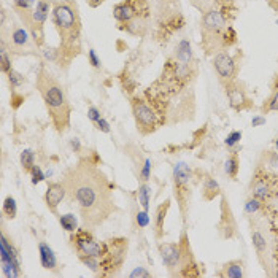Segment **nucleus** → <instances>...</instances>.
Wrapping results in <instances>:
<instances>
[{"instance_id": "7c9ffc66", "label": "nucleus", "mask_w": 278, "mask_h": 278, "mask_svg": "<svg viewBox=\"0 0 278 278\" xmlns=\"http://www.w3.org/2000/svg\"><path fill=\"white\" fill-rule=\"evenodd\" d=\"M2 210H3V215H5L6 218H10V219L16 218V213H18L16 199L11 197V196L5 197V201H3V208H2Z\"/></svg>"}, {"instance_id": "7ed1b4c3", "label": "nucleus", "mask_w": 278, "mask_h": 278, "mask_svg": "<svg viewBox=\"0 0 278 278\" xmlns=\"http://www.w3.org/2000/svg\"><path fill=\"white\" fill-rule=\"evenodd\" d=\"M37 89L43 99L48 115L51 118L53 127L59 134H64L70 127V115H72V106H70L67 96L64 92L61 83L48 72L45 67L40 69L37 75Z\"/></svg>"}, {"instance_id": "1a4fd4ad", "label": "nucleus", "mask_w": 278, "mask_h": 278, "mask_svg": "<svg viewBox=\"0 0 278 278\" xmlns=\"http://www.w3.org/2000/svg\"><path fill=\"white\" fill-rule=\"evenodd\" d=\"M174 196L180 205L183 221H186L189 201H191V181L192 170L186 162H178L174 166Z\"/></svg>"}, {"instance_id": "0eeeda50", "label": "nucleus", "mask_w": 278, "mask_h": 278, "mask_svg": "<svg viewBox=\"0 0 278 278\" xmlns=\"http://www.w3.org/2000/svg\"><path fill=\"white\" fill-rule=\"evenodd\" d=\"M51 11V3L48 0H37V5L29 11H18L21 19L24 21V26H27V31L31 32L34 41L37 46H43L45 43V32L43 27Z\"/></svg>"}, {"instance_id": "de8ad7c7", "label": "nucleus", "mask_w": 278, "mask_h": 278, "mask_svg": "<svg viewBox=\"0 0 278 278\" xmlns=\"http://www.w3.org/2000/svg\"><path fill=\"white\" fill-rule=\"evenodd\" d=\"M70 146H72V149L75 153H80L81 151V141L78 139H72L70 140Z\"/></svg>"}, {"instance_id": "864d4df0", "label": "nucleus", "mask_w": 278, "mask_h": 278, "mask_svg": "<svg viewBox=\"0 0 278 278\" xmlns=\"http://www.w3.org/2000/svg\"><path fill=\"white\" fill-rule=\"evenodd\" d=\"M275 148H277V149H278V139H277V140H275Z\"/></svg>"}, {"instance_id": "a18cd8bd", "label": "nucleus", "mask_w": 278, "mask_h": 278, "mask_svg": "<svg viewBox=\"0 0 278 278\" xmlns=\"http://www.w3.org/2000/svg\"><path fill=\"white\" fill-rule=\"evenodd\" d=\"M96 126H97V129L101 131V132H104V134H110V124H108V121L106 119H104V118H101L96 123Z\"/></svg>"}, {"instance_id": "37998d69", "label": "nucleus", "mask_w": 278, "mask_h": 278, "mask_svg": "<svg viewBox=\"0 0 278 278\" xmlns=\"http://www.w3.org/2000/svg\"><path fill=\"white\" fill-rule=\"evenodd\" d=\"M88 59H89V64H91V66L94 67V69H101V67H102L101 59H99V56H97V53L94 51V49H89Z\"/></svg>"}, {"instance_id": "ddd939ff", "label": "nucleus", "mask_w": 278, "mask_h": 278, "mask_svg": "<svg viewBox=\"0 0 278 278\" xmlns=\"http://www.w3.org/2000/svg\"><path fill=\"white\" fill-rule=\"evenodd\" d=\"M219 223H218V232L221 235V239L231 240L234 237H237L239 229H237V221L232 213V208L229 205L227 197H221V208H219Z\"/></svg>"}, {"instance_id": "09e8293b", "label": "nucleus", "mask_w": 278, "mask_h": 278, "mask_svg": "<svg viewBox=\"0 0 278 278\" xmlns=\"http://www.w3.org/2000/svg\"><path fill=\"white\" fill-rule=\"evenodd\" d=\"M88 2V5L91 6V8H97V6H101L105 0H86Z\"/></svg>"}, {"instance_id": "9b49d317", "label": "nucleus", "mask_w": 278, "mask_h": 278, "mask_svg": "<svg viewBox=\"0 0 278 278\" xmlns=\"http://www.w3.org/2000/svg\"><path fill=\"white\" fill-rule=\"evenodd\" d=\"M0 262H2V274L6 278L21 277V261L18 251L5 232H2V239H0Z\"/></svg>"}, {"instance_id": "72a5a7b5", "label": "nucleus", "mask_w": 278, "mask_h": 278, "mask_svg": "<svg viewBox=\"0 0 278 278\" xmlns=\"http://www.w3.org/2000/svg\"><path fill=\"white\" fill-rule=\"evenodd\" d=\"M6 75H8V83H10V88L11 89H16L19 86H23V84L27 81L26 76L23 73L16 72V70H10V72L6 73Z\"/></svg>"}, {"instance_id": "473e14b6", "label": "nucleus", "mask_w": 278, "mask_h": 278, "mask_svg": "<svg viewBox=\"0 0 278 278\" xmlns=\"http://www.w3.org/2000/svg\"><path fill=\"white\" fill-rule=\"evenodd\" d=\"M272 111H278V89H275L272 92V96H270L266 102L262 105V113H272Z\"/></svg>"}, {"instance_id": "5fc2aeb1", "label": "nucleus", "mask_w": 278, "mask_h": 278, "mask_svg": "<svg viewBox=\"0 0 278 278\" xmlns=\"http://www.w3.org/2000/svg\"><path fill=\"white\" fill-rule=\"evenodd\" d=\"M277 24H278V21H277Z\"/></svg>"}, {"instance_id": "dca6fc26", "label": "nucleus", "mask_w": 278, "mask_h": 278, "mask_svg": "<svg viewBox=\"0 0 278 278\" xmlns=\"http://www.w3.org/2000/svg\"><path fill=\"white\" fill-rule=\"evenodd\" d=\"M224 89H226L227 101H229V105H231L232 110L243 111V110H248L253 106L251 99L248 97L246 91L243 89V86H240V84L237 83V80L229 83V84H226Z\"/></svg>"}, {"instance_id": "39448f33", "label": "nucleus", "mask_w": 278, "mask_h": 278, "mask_svg": "<svg viewBox=\"0 0 278 278\" xmlns=\"http://www.w3.org/2000/svg\"><path fill=\"white\" fill-rule=\"evenodd\" d=\"M127 249H129V240L126 237H113L104 242V249L101 256L102 277L118 275V272L124 266Z\"/></svg>"}, {"instance_id": "5701e85b", "label": "nucleus", "mask_w": 278, "mask_h": 278, "mask_svg": "<svg viewBox=\"0 0 278 278\" xmlns=\"http://www.w3.org/2000/svg\"><path fill=\"white\" fill-rule=\"evenodd\" d=\"M218 277H223V278H242L245 277V266H243V261H229L226 262L223 267L219 269Z\"/></svg>"}, {"instance_id": "c9c22d12", "label": "nucleus", "mask_w": 278, "mask_h": 278, "mask_svg": "<svg viewBox=\"0 0 278 278\" xmlns=\"http://www.w3.org/2000/svg\"><path fill=\"white\" fill-rule=\"evenodd\" d=\"M262 205H264L262 201H259V199H256V197L251 196L245 202V211L248 213V215H254V213H258L262 208Z\"/></svg>"}, {"instance_id": "603ef678", "label": "nucleus", "mask_w": 278, "mask_h": 278, "mask_svg": "<svg viewBox=\"0 0 278 278\" xmlns=\"http://www.w3.org/2000/svg\"><path fill=\"white\" fill-rule=\"evenodd\" d=\"M272 275H275V277H278V267H277V270H275V272H274Z\"/></svg>"}, {"instance_id": "4c0bfd02", "label": "nucleus", "mask_w": 278, "mask_h": 278, "mask_svg": "<svg viewBox=\"0 0 278 278\" xmlns=\"http://www.w3.org/2000/svg\"><path fill=\"white\" fill-rule=\"evenodd\" d=\"M16 11H29L37 5V0H13Z\"/></svg>"}, {"instance_id": "c85d7f7f", "label": "nucleus", "mask_w": 278, "mask_h": 278, "mask_svg": "<svg viewBox=\"0 0 278 278\" xmlns=\"http://www.w3.org/2000/svg\"><path fill=\"white\" fill-rule=\"evenodd\" d=\"M80 259L84 266H86L92 274L96 275H101L102 272V266H101V258H97V256H80Z\"/></svg>"}, {"instance_id": "9d476101", "label": "nucleus", "mask_w": 278, "mask_h": 278, "mask_svg": "<svg viewBox=\"0 0 278 278\" xmlns=\"http://www.w3.org/2000/svg\"><path fill=\"white\" fill-rule=\"evenodd\" d=\"M70 245L73 246L78 258L80 256H97V258H101L102 256L104 243L97 242V239L92 235L91 229H88V227L76 229L75 232H72V235H70Z\"/></svg>"}, {"instance_id": "4be33fe9", "label": "nucleus", "mask_w": 278, "mask_h": 278, "mask_svg": "<svg viewBox=\"0 0 278 278\" xmlns=\"http://www.w3.org/2000/svg\"><path fill=\"white\" fill-rule=\"evenodd\" d=\"M169 208H170V199H167V201L159 204L158 208H156V211H154V223H153L154 227L153 229H154V235L158 240H161L164 237V223H166Z\"/></svg>"}, {"instance_id": "79ce46f5", "label": "nucleus", "mask_w": 278, "mask_h": 278, "mask_svg": "<svg viewBox=\"0 0 278 278\" xmlns=\"http://www.w3.org/2000/svg\"><path fill=\"white\" fill-rule=\"evenodd\" d=\"M43 56L46 61H53V62H58L59 61V49L56 48H48L43 51Z\"/></svg>"}, {"instance_id": "8fccbe9b", "label": "nucleus", "mask_w": 278, "mask_h": 278, "mask_svg": "<svg viewBox=\"0 0 278 278\" xmlns=\"http://www.w3.org/2000/svg\"><path fill=\"white\" fill-rule=\"evenodd\" d=\"M267 3L270 8H274L275 11H278V0H267Z\"/></svg>"}, {"instance_id": "2eb2a0df", "label": "nucleus", "mask_w": 278, "mask_h": 278, "mask_svg": "<svg viewBox=\"0 0 278 278\" xmlns=\"http://www.w3.org/2000/svg\"><path fill=\"white\" fill-rule=\"evenodd\" d=\"M178 243H180V249H181L180 277H199L201 275V270H199V264L196 262L194 254H192V248H191L186 232L181 234Z\"/></svg>"}, {"instance_id": "6e6552de", "label": "nucleus", "mask_w": 278, "mask_h": 278, "mask_svg": "<svg viewBox=\"0 0 278 278\" xmlns=\"http://www.w3.org/2000/svg\"><path fill=\"white\" fill-rule=\"evenodd\" d=\"M132 115L135 119V126L137 131L141 135H149L158 131V127L164 124L159 113L154 110L153 105H149L145 99L141 97H132L131 101Z\"/></svg>"}, {"instance_id": "2f4dec72", "label": "nucleus", "mask_w": 278, "mask_h": 278, "mask_svg": "<svg viewBox=\"0 0 278 278\" xmlns=\"http://www.w3.org/2000/svg\"><path fill=\"white\" fill-rule=\"evenodd\" d=\"M19 159H21V166H23L26 172H31V169L35 166V153L32 149H23Z\"/></svg>"}, {"instance_id": "a211bd4d", "label": "nucleus", "mask_w": 278, "mask_h": 278, "mask_svg": "<svg viewBox=\"0 0 278 278\" xmlns=\"http://www.w3.org/2000/svg\"><path fill=\"white\" fill-rule=\"evenodd\" d=\"M67 194V188L64 181H51L48 183V188L45 192V204L49 211L58 213V207L62 204L64 197Z\"/></svg>"}, {"instance_id": "3c124183", "label": "nucleus", "mask_w": 278, "mask_h": 278, "mask_svg": "<svg viewBox=\"0 0 278 278\" xmlns=\"http://www.w3.org/2000/svg\"><path fill=\"white\" fill-rule=\"evenodd\" d=\"M275 89H278V78H277L275 83H274V91H275Z\"/></svg>"}, {"instance_id": "aec40b11", "label": "nucleus", "mask_w": 278, "mask_h": 278, "mask_svg": "<svg viewBox=\"0 0 278 278\" xmlns=\"http://www.w3.org/2000/svg\"><path fill=\"white\" fill-rule=\"evenodd\" d=\"M38 256H40V264L45 270H51L54 274L61 272V266L58 261V256H56L54 249L49 246L45 242H40L38 243Z\"/></svg>"}, {"instance_id": "a878e982", "label": "nucleus", "mask_w": 278, "mask_h": 278, "mask_svg": "<svg viewBox=\"0 0 278 278\" xmlns=\"http://www.w3.org/2000/svg\"><path fill=\"white\" fill-rule=\"evenodd\" d=\"M239 170H240V162H239V158H237V154L232 153L229 158L226 159L224 162V172L226 175L231 178V180H235L239 175Z\"/></svg>"}, {"instance_id": "49530a36", "label": "nucleus", "mask_w": 278, "mask_h": 278, "mask_svg": "<svg viewBox=\"0 0 278 278\" xmlns=\"http://www.w3.org/2000/svg\"><path fill=\"white\" fill-rule=\"evenodd\" d=\"M264 124H266V118L261 116V115L254 116V118L251 119V126H253V127H259V126H264Z\"/></svg>"}, {"instance_id": "f3484780", "label": "nucleus", "mask_w": 278, "mask_h": 278, "mask_svg": "<svg viewBox=\"0 0 278 278\" xmlns=\"http://www.w3.org/2000/svg\"><path fill=\"white\" fill-rule=\"evenodd\" d=\"M251 242L254 246V251L258 254V261L261 262V266L264 267V270H267L269 275H272L270 272V264H272V256H270L269 251V242L266 239V235L261 232V229L258 227H251Z\"/></svg>"}, {"instance_id": "bb28decb", "label": "nucleus", "mask_w": 278, "mask_h": 278, "mask_svg": "<svg viewBox=\"0 0 278 278\" xmlns=\"http://www.w3.org/2000/svg\"><path fill=\"white\" fill-rule=\"evenodd\" d=\"M139 204L143 210H149V202H151V188L148 186V183H140L139 191H137Z\"/></svg>"}, {"instance_id": "4468645a", "label": "nucleus", "mask_w": 278, "mask_h": 278, "mask_svg": "<svg viewBox=\"0 0 278 278\" xmlns=\"http://www.w3.org/2000/svg\"><path fill=\"white\" fill-rule=\"evenodd\" d=\"M159 254L169 275L180 277V261H181L180 243H178V242L176 243L175 242H164V243H159Z\"/></svg>"}, {"instance_id": "58836bf2", "label": "nucleus", "mask_w": 278, "mask_h": 278, "mask_svg": "<svg viewBox=\"0 0 278 278\" xmlns=\"http://www.w3.org/2000/svg\"><path fill=\"white\" fill-rule=\"evenodd\" d=\"M240 140H242V131H232V132L226 137L224 143H226L227 148L232 149V148H235V146L240 143Z\"/></svg>"}, {"instance_id": "20e7f679", "label": "nucleus", "mask_w": 278, "mask_h": 278, "mask_svg": "<svg viewBox=\"0 0 278 278\" xmlns=\"http://www.w3.org/2000/svg\"><path fill=\"white\" fill-rule=\"evenodd\" d=\"M202 46L207 54L215 56L219 51H226L235 43L237 35L235 31L227 24L226 16L219 10H208L202 18Z\"/></svg>"}, {"instance_id": "412c9836", "label": "nucleus", "mask_w": 278, "mask_h": 278, "mask_svg": "<svg viewBox=\"0 0 278 278\" xmlns=\"http://www.w3.org/2000/svg\"><path fill=\"white\" fill-rule=\"evenodd\" d=\"M113 16L119 23L124 24L129 23V21L135 19V16H137V3L132 2V0H124V2H121L115 6Z\"/></svg>"}, {"instance_id": "a19ab883", "label": "nucleus", "mask_w": 278, "mask_h": 278, "mask_svg": "<svg viewBox=\"0 0 278 278\" xmlns=\"http://www.w3.org/2000/svg\"><path fill=\"white\" fill-rule=\"evenodd\" d=\"M129 277L131 278H149L151 277V272H148L145 267H135Z\"/></svg>"}, {"instance_id": "f704fd0d", "label": "nucleus", "mask_w": 278, "mask_h": 278, "mask_svg": "<svg viewBox=\"0 0 278 278\" xmlns=\"http://www.w3.org/2000/svg\"><path fill=\"white\" fill-rule=\"evenodd\" d=\"M134 221H135V227H137V229H145V227L149 226V216H148V211L143 210V208L139 210L137 213H135Z\"/></svg>"}, {"instance_id": "f8f14e48", "label": "nucleus", "mask_w": 278, "mask_h": 278, "mask_svg": "<svg viewBox=\"0 0 278 278\" xmlns=\"http://www.w3.org/2000/svg\"><path fill=\"white\" fill-rule=\"evenodd\" d=\"M211 62H213V69H215V72L218 75V80L223 86L237 80V73H239L237 59L232 58L227 51L216 53L213 56Z\"/></svg>"}, {"instance_id": "cd10ccee", "label": "nucleus", "mask_w": 278, "mask_h": 278, "mask_svg": "<svg viewBox=\"0 0 278 278\" xmlns=\"http://www.w3.org/2000/svg\"><path fill=\"white\" fill-rule=\"evenodd\" d=\"M59 224L62 226L64 231L72 234L78 229V218L73 215V213H67V215L59 216Z\"/></svg>"}, {"instance_id": "c03bdc74", "label": "nucleus", "mask_w": 278, "mask_h": 278, "mask_svg": "<svg viewBox=\"0 0 278 278\" xmlns=\"http://www.w3.org/2000/svg\"><path fill=\"white\" fill-rule=\"evenodd\" d=\"M101 118H102L101 116V110H99L97 106H89V108H88V119L96 124Z\"/></svg>"}, {"instance_id": "ea45409f", "label": "nucleus", "mask_w": 278, "mask_h": 278, "mask_svg": "<svg viewBox=\"0 0 278 278\" xmlns=\"http://www.w3.org/2000/svg\"><path fill=\"white\" fill-rule=\"evenodd\" d=\"M29 174L32 176V184H38V183H41L43 180H46V174L43 172V170H41L40 166H34L31 169Z\"/></svg>"}, {"instance_id": "f257e3e1", "label": "nucleus", "mask_w": 278, "mask_h": 278, "mask_svg": "<svg viewBox=\"0 0 278 278\" xmlns=\"http://www.w3.org/2000/svg\"><path fill=\"white\" fill-rule=\"evenodd\" d=\"M67 194L76 202L84 227L102 226L116 211L113 184L91 161H80L64 175Z\"/></svg>"}, {"instance_id": "423d86ee", "label": "nucleus", "mask_w": 278, "mask_h": 278, "mask_svg": "<svg viewBox=\"0 0 278 278\" xmlns=\"http://www.w3.org/2000/svg\"><path fill=\"white\" fill-rule=\"evenodd\" d=\"M2 45L10 49V53L23 56L35 54V48H38L34 41L31 32L21 27V24L11 21L10 26L2 24Z\"/></svg>"}, {"instance_id": "b1692460", "label": "nucleus", "mask_w": 278, "mask_h": 278, "mask_svg": "<svg viewBox=\"0 0 278 278\" xmlns=\"http://www.w3.org/2000/svg\"><path fill=\"white\" fill-rule=\"evenodd\" d=\"M218 196H221L219 183L215 180V178L205 176L204 178V184H202V197H204V201H207V202L215 201Z\"/></svg>"}, {"instance_id": "6ab92c4d", "label": "nucleus", "mask_w": 278, "mask_h": 278, "mask_svg": "<svg viewBox=\"0 0 278 278\" xmlns=\"http://www.w3.org/2000/svg\"><path fill=\"white\" fill-rule=\"evenodd\" d=\"M272 184L269 181V176L266 172H261V169L256 170L254 178L251 181V196L259 199V201L266 202L267 199L272 196Z\"/></svg>"}, {"instance_id": "f03ea898", "label": "nucleus", "mask_w": 278, "mask_h": 278, "mask_svg": "<svg viewBox=\"0 0 278 278\" xmlns=\"http://www.w3.org/2000/svg\"><path fill=\"white\" fill-rule=\"evenodd\" d=\"M53 21L61 37L59 64L69 66L81 51V19L73 0H62L53 5Z\"/></svg>"}, {"instance_id": "393cba45", "label": "nucleus", "mask_w": 278, "mask_h": 278, "mask_svg": "<svg viewBox=\"0 0 278 278\" xmlns=\"http://www.w3.org/2000/svg\"><path fill=\"white\" fill-rule=\"evenodd\" d=\"M175 59L181 64H186V66H191L192 64V48H191V43L186 38H183L180 43L176 45Z\"/></svg>"}, {"instance_id": "e433bc0d", "label": "nucleus", "mask_w": 278, "mask_h": 278, "mask_svg": "<svg viewBox=\"0 0 278 278\" xmlns=\"http://www.w3.org/2000/svg\"><path fill=\"white\" fill-rule=\"evenodd\" d=\"M0 69H2L3 73H8L10 70H13V66H11V59L8 53H6V48L2 45V51H0Z\"/></svg>"}, {"instance_id": "c756f323", "label": "nucleus", "mask_w": 278, "mask_h": 278, "mask_svg": "<svg viewBox=\"0 0 278 278\" xmlns=\"http://www.w3.org/2000/svg\"><path fill=\"white\" fill-rule=\"evenodd\" d=\"M151 169H153V162L149 158H143L140 162V169H139V176L141 183H148V180L151 178Z\"/></svg>"}]
</instances>
